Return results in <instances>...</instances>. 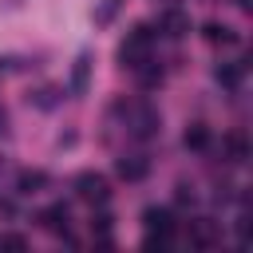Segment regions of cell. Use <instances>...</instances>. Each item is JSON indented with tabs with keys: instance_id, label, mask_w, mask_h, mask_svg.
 I'll return each instance as SVG.
<instances>
[{
	"instance_id": "obj_3",
	"label": "cell",
	"mask_w": 253,
	"mask_h": 253,
	"mask_svg": "<svg viewBox=\"0 0 253 253\" xmlns=\"http://www.w3.org/2000/svg\"><path fill=\"white\" fill-rule=\"evenodd\" d=\"M91 51H79V59H75V67H71V83H67V91L79 99V95H87V83H91Z\"/></svg>"
},
{
	"instance_id": "obj_6",
	"label": "cell",
	"mask_w": 253,
	"mask_h": 253,
	"mask_svg": "<svg viewBox=\"0 0 253 253\" xmlns=\"http://www.w3.org/2000/svg\"><path fill=\"white\" fill-rule=\"evenodd\" d=\"M150 170V162L142 158V154H130V158H119V178H126V182H138L142 174Z\"/></svg>"
},
{
	"instance_id": "obj_7",
	"label": "cell",
	"mask_w": 253,
	"mask_h": 253,
	"mask_svg": "<svg viewBox=\"0 0 253 253\" xmlns=\"http://www.w3.org/2000/svg\"><path fill=\"white\" fill-rule=\"evenodd\" d=\"M123 8H126V0H103V4L91 12V24H95V28H107V24H111Z\"/></svg>"
},
{
	"instance_id": "obj_5",
	"label": "cell",
	"mask_w": 253,
	"mask_h": 253,
	"mask_svg": "<svg viewBox=\"0 0 253 253\" xmlns=\"http://www.w3.org/2000/svg\"><path fill=\"white\" fill-rule=\"evenodd\" d=\"M146 233H158V241H166L174 233V221L166 210H146Z\"/></svg>"
},
{
	"instance_id": "obj_12",
	"label": "cell",
	"mask_w": 253,
	"mask_h": 253,
	"mask_svg": "<svg viewBox=\"0 0 253 253\" xmlns=\"http://www.w3.org/2000/svg\"><path fill=\"white\" fill-rule=\"evenodd\" d=\"M47 178L36 170V174H20V194H36V186H43Z\"/></svg>"
},
{
	"instance_id": "obj_13",
	"label": "cell",
	"mask_w": 253,
	"mask_h": 253,
	"mask_svg": "<svg viewBox=\"0 0 253 253\" xmlns=\"http://www.w3.org/2000/svg\"><path fill=\"white\" fill-rule=\"evenodd\" d=\"M237 75H241V67H217V79H221V83H229V87L237 83Z\"/></svg>"
},
{
	"instance_id": "obj_4",
	"label": "cell",
	"mask_w": 253,
	"mask_h": 253,
	"mask_svg": "<svg viewBox=\"0 0 253 253\" xmlns=\"http://www.w3.org/2000/svg\"><path fill=\"white\" fill-rule=\"evenodd\" d=\"M130 126H134V138H154V134H158V111H154V107H146V103H142V107H138V115H134V123H130Z\"/></svg>"
},
{
	"instance_id": "obj_2",
	"label": "cell",
	"mask_w": 253,
	"mask_h": 253,
	"mask_svg": "<svg viewBox=\"0 0 253 253\" xmlns=\"http://www.w3.org/2000/svg\"><path fill=\"white\" fill-rule=\"evenodd\" d=\"M75 190H79V198H83V202H107V198H111L107 178H103V174H91V170L75 178Z\"/></svg>"
},
{
	"instance_id": "obj_8",
	"label": "cell",
	"mask_w": 253,
	"mask_h": 253,
	"mask_svg": "<svg viewBox=\"0 0 253 253\" xmlns=\"http://www.w3.org/2000/svg\"><path fill=\"white\" fill-rule=\"evenodd\" d=\"M162 32H166L170 40L186 36V32H190V20H186V12H166V16H162Z\"/></svg>"
},
{
	"instance_id": "obj_10",
	"label": "cell",
	"mask_w": 253,
	"mask_h": 253,
	"mask_svg": "<svg viewBox=\"0 0 253 253\" xmlns=\"http://www.w3.org/2000/svg\"><path fill=\"white\" fill-rule=\"evenodd\" d=\"M32 103H36V107H43V111H47V107H55V103H59V87H40V91L32 95Z\"/></svg>"
},
{
	"instance_id": "obj_11",
	"label": "cell",
	"mask_w": 253,
	"mask_h": 253,
	"mask_svg": "<svg viewBox=\"0 0 253 253\" xmlns=\"http://www.w3.org/2000/svg\"><path fill=\"white\" fill-rule=\"evenodd\" d=\"M206 142H210V130H206V126H190V130H186V146H194V150H202Z\"/></svg>"
},
{
	"instance_id": "obj_9",
	"label": "cell",
	"mask_w": 253,
	"mask_h": 253,
	"mask_svg": "<svg viewBox=\"0 0 253 253\" xmlns=\"http://www.w3.org/2000/svg\"><path fill=\"white\" fill-rule=\"evenodd\" d=\"M206 40L210 43H237V36L229 28H217V24H206Z\"/></svg>"
},
{
	"instance_id": "obj_14",
	"label": "cell",
	"mask_w": 253,
	"mask_h": 253,
	"mask_svg": "<svg viewBox=\"0 0 253 253\" xmlns=\"http://www.w3.org/2000/svg\"><path fill=\"white\" fill-rule=\"evenodd\" d=\"M4 130H8V115L0 111V134H4Z\"/></svg>"
},
{
	"instance_id": "obj_1",
	"label": "cell",
	"mask_w": 253,
	"mask_h": 253,
	"mask_svg": "<svg viewBox=\"0 0 253 253\" xmlns=\"http://www.w3.org/2000/svg\"><path fill=\"white\" fill-rule=\"evenodd\" d=\"M150 43H154V32L146 28V24H138L134 32H126V40L119 43V63L123 67H142L146 59H150Z\"/></svg>"
}]
</instances>
